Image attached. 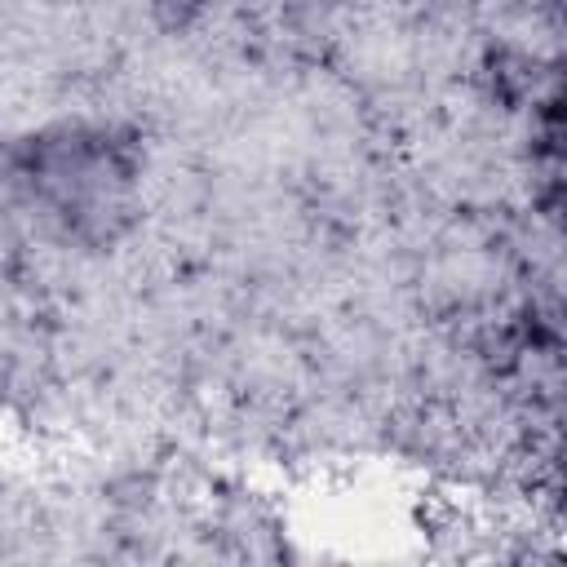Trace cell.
Masks as SVG:
<instances>
[{"mask_svg": "<svg viewBox=\"0 0 567 567\" xmlns=\"http://www.w3.org/2000/svg\"><path fill=\"white\" fill-rule=\"evenodd\" d=\"M4 190L40 230L66 244H106L137 208V164L106 128L62 124L4 155Z\"/></svg>", "mask_w": 567, "mask_h": 567, "instance_id": "obj_1", "label": "cell"}]
</instances>
